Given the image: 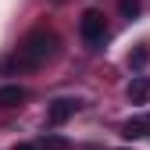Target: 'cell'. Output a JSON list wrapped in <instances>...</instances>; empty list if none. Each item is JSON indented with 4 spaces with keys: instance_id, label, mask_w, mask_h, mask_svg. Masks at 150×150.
Instances as JSON below:
<instances>
[{
    "instance_id": "9c48e42d",
    "label": "cell",
    "mask_w": 150,
    "mask_h": 150,
    "mask_svg": "<svg viewBox=\"0 0 150 150\" xmlns=\"http://www.w3.org/2000/svg\"><path fill=\"white\" fill-rule=\"evenodd\" d=\"M11 150H36V146H32V143H14Z\"/></svg>"
},
{
    "instance_id": "52a82bcc",
    "label": "cell",
    "mask_w": 150,
    "mask_h": 150,
    "mask_svg": "<svg viewBox=\"0 0 150 150\" xmlns=\"http://www.w3.org/2000/svg\"><path fill=\"white\" fill-rule=\"evenodd\" d=\"M118 11H122V18H136L139 14V0H118Z\"/></svg>"
},
{
    "instance_id": "6da1fadb",
    "label": "cell",
    "mask_w": 150,
    "mask_h": 150,
    "mask_svg": "<svg viewBox=\"0 0 150 150\" xmlns=\"http://www.w3.org/2000/svg\"><path fill=\"white\" fill-rule=\"evenodd\" d=\"M54 50H57V36H54L50 29H32L22 40V47H18L14 64L18 68H40V64H47L54 57Z\"/></svg>"
},
{
    "instance_id": "3957f363",
    "label": "cell",
    "mask_w": 150,
    "mask_h": 150,
    "mask_svg": "<svg viewBox=\"0 0 150 150\" xmlns=\"http://www.w3.org/2000/svg\"><path fill=\"white\" fill-rule=\"evenodd\" d=\"M75 107H79V100H68V97L54 100V104H50V125H64V122L75 115Z\"/></svg>"
},
{
    "instance_id": "7a4b0ae2",
    "label": "cell",
    "mask_w": 150,
    "mask_h": 150,
    "mask_svg": "<svg viewBox=\"0 0 150 150\" xmlns=\"http://www.w3.org/2000/svg\"><path fill=\"white\" fill-rule=\"evenodd\" d=\"M79 36H82V43H86V47H93V50L104 47V43H107V36H111L104 11H97V7L82 11V18H79Z\"/></svg>"
},
{
    "instance_id": "277c9868",
    "label": "cell",
    "mask_w": 150,
    "mask_h": 150,
    "mask_svg": "<svg viewBox=\"0 0 150 150\" xmlns=\"http://www.w3.org/2000/svg\"><path fill=\"white\" fill-rule=\"evenodd\" d=\"M129 100H132V104H146L150 100V79H146V75H136V79L132 82H129Z\"/></svg>"
},
{
    "instance_id": "ba28073f",
    "label": "cell",
    "mask_w": 150,
    "mask_h": 150,
    "mask_svg": "<svg viewBox=\"0 0 150 150\" xmlns=\"http://www.w3.org/2000/svg\"><path fill=\"white\" fill-rule=\"evenodd\" d=\"M47 146H50V150H64L68 143H64V139H57V136H54V139H47Z\"/></svg>"
},
{
    "instance_id": "5b68a950",
    "label": "cell",
    "mask_w": 150,
    "mask_h": 150,
    "mask_svg": "<svg viewBox=\"0 0 150 150\" xmlns=\"http://www.w3.org/2000/svg\"><path fill=\"white\" fill-rule=\"evenodd\" d=\"M122 136H125V139H143V136H150V122H146V118L125 122V125H122Z\"/></svg>"
},
{
    "instance_id": "8992f818",
    "label": "cell",
    "mask_w": 150,
    "mask_h": 150,
    "mask_svg": "<svg viewBox=\"0 0 150 150\" xmlns=\"http://www.w3.org/2000/svg\"><path fill=\"white\" fill-rule=\"evenodd\" d=\"M22 100H25V89L22 86H0V104H4V107H14Z\"/></svg>"
}]
</instances>
